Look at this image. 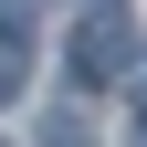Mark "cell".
<instances>
[{"label":"cell","instance_id":"obj_1","mask_svg":"<svg viewBox=\"0 0 147 147\" xmlns=\"http://www.w3.org/2000/svg\"><path fill=\"white\" fill-rule=\"evenodd\" d=\"M126 63H137V11L126 0H95L74 21V84H116Z\"/></svg>","mask_w":147,"mask_h":147},{"label":"cell","instance_id":"obj_2","mask_svg":"<svg viewBox=\"0 0 147 147\" xmlns=\"http://www.w3.org/2000/svg\"><path fill=\"white\" fill-rule=\"evenodd\" d=\"M21 63H32V42H21V21H11V32H0V105L21 95Z\"/></svg>","mask_w":147,"mask_h":147},{"label":"cell","instance_id":"obj_3","mask_svg":"<svg viewBox=\"0 0 147 147\" xmlns=\"http://www.w3.org/2000/svg\"><path fill=\"white\" fill-rule=\"evenodd\" d=\"M53 147H95V137H84V126H53Z\"/></svg>","mask_w":147,"mask_h":147}]
</instances>
